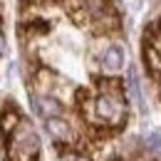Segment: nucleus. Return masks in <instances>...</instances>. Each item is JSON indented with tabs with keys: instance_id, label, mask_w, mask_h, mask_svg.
Instances as JSON below:
<instances>
[{
	"instance_id": "obj_1",
	"label": "nucleus",
	"mask_w": 161,
	"mask_h": 161,
	"mask_svg": "<svg viewBox=\"0 0 161 161\" xmlns=\"http://www.w3.org/2000/svg\"><path fill=\"white\" fill-rule=\"evenodd\" d=\"M3 126L8 134V159L10 161H37L40 141L35 136L32 126L18 114H8L3 119Z\"/></svg>"
},
{
	"instance_id": "obj_2",
	"label": "nucleus",
	"mask_w": 161,
	"mask_h": 161,
	"mask_svg": "<svg viewBox=\"0 0 161 161\" xmlns=\"http://www.w3.org/2000/svg\"><path fill=\"white\" fill-rule=\"evenodd\" d=\"M89 114L92 119L99 124H109V126H119L124 117H126V107H124V97L117 82L104 84L102 92L92 99L89 104Z\"/></svg>"
},
{
	"instance_id": "obj_3",
	"label": "nucleus",
	"mask_w": 161,
	"mask_h": 161,
	"mask_svg": "<svg viewBox=\"0 0 161 161\" xmlns=\"http://www.w3.org/2000/svg\"><path fill=\"white\" fill-rule=\"evenodd\" d=\"M102 64H104L107 69L117 72L121 64H124V52H121V47H117V45L107 47V50H104V55H102Z\"/></svg>"
},
{
	"instance_id": "obj_4",
	"label": "nucleus",
	"mask_w": 161,
	"mask_h": 161,
	"mask_svg": "<svg viewBox=\"0 0 161 161\" xmlns=\"http://www.w3.org/2000/svg\"><path fill=\"white\" fill-rule=\"evenodd\" d=\"M47 131H50L57 141H62V139H67V136H69V126H67V121H62L60 117L47 119Z\"/></svg>"
},
{
	"instance_id": "obj_5",
	"label": "nucleus",
	"mask_w": 161,
	"mask_h": 161,
	"mask_svg": "<svg viewBox=\"0 0 161 161\" xmlns=\"http://www.w3.org/2000/svg\"><path fill=\"white\" fill-rule=\"evenodd\" d=\"M129 92H131V97L141 104V89H139V80H136V72H134V69L129 72Z\"/></svg>"
},
{
	"instance_id": "obj_6",
	"label": "nucleus",
	"mask_w": 161,
	"mask_h": 161,
	"mask_svg": "<svg viewBox=\"0 0 161 161\" xmlns=\"http://www.w3.org/2000/svg\"><path fill=\"white\" fill-rule=\"evenodd\" d=\"M146 144H149V149H154V151H161V136H159V134H151V136L146 139Z\"/></svg>"
},
{
	"instance_id": "obj_7",
	"label": "nucleus",
	"mask_w": 161,
	"mask_h": 161,
	"mask_svg": "<svg viewBox=\"0 0 161 161\" xmlns=\"http://www.w3.org/2000/svg\"><path fill=\"white\" fill-rule=\"evenodd\" d=\"M0 52H3V35H0Z\"/></svg>"
}]
</instances>
